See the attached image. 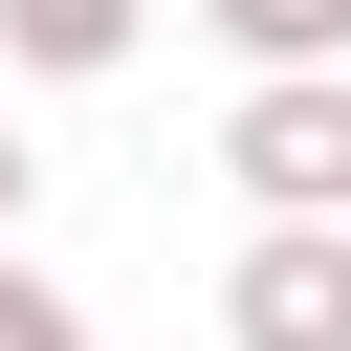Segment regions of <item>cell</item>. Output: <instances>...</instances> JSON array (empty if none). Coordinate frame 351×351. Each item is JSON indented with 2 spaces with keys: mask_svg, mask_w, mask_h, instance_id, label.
<instances>
[{
  "mask_svg": "<svg viewBox=\"0 0 351 351\" xmlns=\"http://www.w3.org/2000/svg\"><path fill=\"white\" fill-rule=\"evenodd\" d=\"M219 176H241V219H351V66H241Z\"/></svg>",
  "mask_w": 351,
  "mask_h": 351,
  "instance_id": "1",
  "label": "cell"
},
{
  "mask_svg": "<svg viewBox=\"0 0 351 351\" xmlns=\"http://www.w3.org/2000/svg\"><path fill=\"white\" fill-rule=\"evenodd\" d=\"M219 351H351V219H241Z\"/></svg>",
  "mask_w": 351,
  "mask_h": 351,
  "instance_id": "2",
  "label": "cell"
},
{
  "mask_svg": "<svg viewBox=\"0 0 351 351\" xmlns=\"http://www.w3.org/2000/svg\"><path fill=\"white\" fill-rule=\"evenodd\" d=\"M132 22H154V0H0V66H22V88H110Z\"/></svg>",
  "mask_w": 351,
  "mask_h": 351,
  "instance_id": "3",
  "label": "cell"
},
{
  "mask_svg": "<svg viewBox=\"0 0 351 351\" xmlns=\"http://www.w3.org/2000/svg\"><path fill=\"white\" fill-rule=\"evenodd\" d=\"M241 66H351V0H197Z\"/></svg>",
  "mask_w": 351,
  "mask_h": 351,
  "instance_id": "4",
  "label": "cell"
},
{
  "mask_svg": "<svg viewBox=\"0 0 351 351\" xmlns=\"http://www.w3.org/2000/svg\"><path fill=\"white\" fill-rule=\"evenodd\" d=\"M0 351H88V307H66V285H44L22 241H0Z\"/></svg>",
  "mask_w": 351,
  "mask_h": 351,
  "instance_id": "5",
  "label": "cell"
},
{
  "mask_svg": "<svg viewBox=\"0 0 351 351\" xmlns=\"http://www.w3.org/2000/svg\"><path fill=\"white\" fill-rule=\"evenodd\" d=\"M22 197H44V154H22V110H0V241H22Z\"/></svg>",
  "mask_w": 351,
  "mask_h": 351,
  "instance_id": "6",
  "label": "cell"
}]
</instances>
